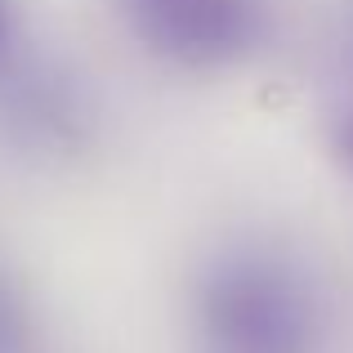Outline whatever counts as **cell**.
<instances>
[{
  "label": "cell",
  "instance_id": "7",
  "mask_svg": "<svg viewBox=\"0 0 353 353\" xmlns=\"http://www.w3.org/2000/svg\"><path fill=\"white\" fill-rule=\"evenodd\" d=\"M345 50H349V63H353V14H349V27H345Z\"/></svg>",
  "mask_w": 353,
  "mask_h": 353
},
{
  "label": "cell",
  "instance_id": "2",
  "mask_svg": "<svg viewBox=\"0 0 353 353\" xmlns=\"http://www.w3.org/2000/svg\"><path fill=\"white\" fill-rule=\"evenodd\" d=\"M130 36L179 72H224L268 32V0H117Z\"/></svg>",
  "mask_w": 353,
  "mask_h": 353
},
{
  "label": "cell",
  "instance_id": "1",
  "mask_svg": "<svg viewBox=\"0 0 353 353\" xmlns=\"http://www.w3.org/2000/svg\"><path fill=\"white\" fill-rule=\"evenodd\" d=\"M327 304L300 255L273 241H233L192 286L197 353H322Z\"/></svg>",
  "mask_w": 353,
  "mask_h": 353
},
{
  "label": "cell",
  "instance_id": "4",
  "mask_svg": "<svg viewBox=\"0 0 353 353\" xmlns=\"http://www.w3.org/2000/svg\"><path fill=\"white\" fill-rule=\"evenodd\" d=\"M0 353H32V313L9 268H0Z\"/></svg>",
  "mask_w": 353,
  "mask_h": 353
},
{
  "label": "cell",
  "instance_id": "6",
  "mask_svg": "<svg viewBox=\"0 0 353 353\" xmlns=\"http://www.w3.org/2000/svg\"><path fill=\"white\" fill-rule=\"evenodd\" d=\"M9 27H14V5L0 0V54H5V45H9Z\"/></svg>",
  "mask_w": 353,
  "mask_h": 353
},
{
  "label": "cell",
  "instance_id": "5",
  "mask_svg": "<svg viewBox=\"0 0 353 353\" xmlns=\"http://www.w3.org/2000/svg\"><path fill=\"white\" fill-rule=\"evenodd\" d=\"M327 148H331V157H336V165L353 179V103L345 108H336L327 121Z\"/></svg>",
  "mask_w": 353,
  "mask_h": 353
},
{
  "label": "cell",
  "instance_id": "3",
  "mask_svg": "<svg viewBox=\"0 0 353 353\" xmlns=\"http://www.w3.org/2000/svg\"><path fill=\"white\" fill-rule=\"evenodd\" d=\"M9 90H0V103H5L9 121L23 139L45 148H68L85 134L90 121V103L81 94V85L72 81L68 68H54V63H27V68L9 72Z\"/></svg>",
  "mask_w": 353,
  "mask_h": 353
}]
</instances>
